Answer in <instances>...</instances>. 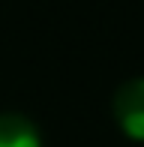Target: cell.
<instances>
[{
  "mask_svg": "<svg viewBox=\"0 0 144 147\" xmlns=\"http://www.w3.org/2000/svg\"><path fill=\"white\" fill-rule=\"evenodd\" d=\"M114 117L135 141H144V78H132L114 96Z\"/></svg>",
  "mask_w": 144,
  "mask_h": 147,
  "instance_id": "6da1fadb",
  "label": "cell"
},
{
  "mask_svg": "<svg viewBox=\"0 0 144 147\" xmlns=\"http://www.w3.org/2000/svg\"><path fill=\"white\" fill-rule=\"evenodd\" d=\"M0 147H42V138L27 117L0 114Z\"/></svg>",
  "mask_w": 144,
  "mask_h": 147,
  "instance_id": "7a4b0ae2",
  "label": "cell"
}]
</instances>
